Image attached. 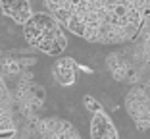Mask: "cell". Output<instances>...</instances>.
<instances>
[{
	"label": "cell",
	"mask_w": 150,
	"mask_h": 139,
	"mask_svg": "<svg viewBox=\"0 0 150 139\" xmlns=\"http://www.w3.org/2000/svg\"><path fill=\"white\" fill-rule=\"evenodd\" d=\"M23 33H25V39L29 41V45L37 46L46 54H60L67 45L66 35L62 33L60 25L50 16H44V14L33 16L25 23Z\"/></svg>",
	"instance_id": "obj_1"
},
{
	"label": "cell",
	"mask_w": 150,
	"mask_h": 139,
	"mask_svg": "<svg viewBox=\"0 0 150 139\" xmlns=\"http://www.w3.org/2000/svg\"><path fill=\"white\" fill-rule=\"evenodd\" d=\"M0 8H2L4 16H8L12 21L21 23V25H25L33 18L31 6L27 0H0Z\"/></svg>",
	"instance_id": "obj_2"
},
{
	"label": "cell",
	"mask_w": 150,
	"mask_h": 139,
	"mask_svg": "<svg viewBox=\"0 0 150 139\" xmlns=\"http://www.w3.org/2000/svg\"><path fill=\"white\" fill-rule=\"evenodd\" d=\"M91 135L93 139H117V130L110 122V118L104 112L98 110L93 118V126H91Z\"/></svg>",
	"instance_id": "obj_3"
},
{
	"label": "cell",
	"mask_w": 150,
	"mask_h": 139,
	"mask_svg": "<svg viewBox=\"0 0 150 139\" xmlns=\"http://www.w3.org/2000/svg\"><path fill=\"white\" fill-rule=\"evenodd\" d=\"M54 76L60 83L64 85H69L73 83V66L69 64V60H62V62H58L56 68H54Z\"/></svg>",
	"instance_id": "obj_4"
},
{
	"label": "cell",
	"mask_w": 150,
	"mask_h": 139,
	"mask_svg": "<svg viewBox=\"0 0 150 139\" xmlns=\"http://www.w3.org/2000/svg\"><path fill=\"white\" fill-rule=\"evenodd\" d=\"M85 104L88 106V110H93V112H98V104L93 101V97H85Z\"/></svg>",
	"instance_id": "obj_5"
}]
</instances>
